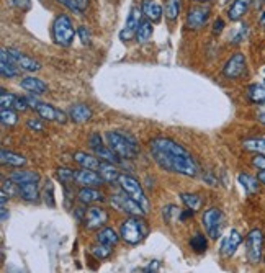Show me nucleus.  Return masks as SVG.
Returning a JSON list of instances; mask_svg holds the SVG:
<instances>
[{
	"label": "nucleus",
	"mask_w": 265,
	"mask_h": 273,
	"mask_svg": "<svg viewBox=\"0 0 265 273\" xmlns=\"http://www.w3.org/2000/svg\"><path fill=\"white\" fill-rule=\"evenodd\" d=\"M151 154L159 167L165 170L187 175V177L197 175V164L193 157L188 154L187 149L177 144L171 138H154L151 141Z\"/></svg>",
	"instance_id": "nucleus-1"
},
{
	"label": "nucleus",
	"mask_w": 265,
	"mask_h": 273,
	"mask_svg": "<svg viewBox=\"0 0 265 273\" xmlns=\"http://www.w3.org/2000/svg\"><path fill=\"white\" fill-rule=\"evenodd\" d=\"M107 143L111 151L117 154L120 159H135L138 155V143L135 138L125 136L121 133H110L107 134Z\"/></svg>",
	"instance_id": "nucleus-2"
},
{
	"label": "nucleus",
	"mask_w": 265,
	"mask_h": 273,
	"mask_svg": "<svg viewBox=\"0 0 265 273\" xmlns=\"http://www.w3.org/2000/svg\"><path fill=\"white\" fill-rule=\"evenodd\" d=\"M147 223L143 218H128L120 227V237L129 245H136L147 236Z\"/></svg>",
	"instance_id": "nucleus-3"
},
{
	"label": "nucleus",
	"mask_w": 265,
	"mask_h": 273,
	"mask_svg": "<svg viewBox=\"0 0 265 273\" xmlns=\"http://www.w3.org/2000/svg\"><path fill=\"white\" fill-rule=\"evenodd\" d=\"M52 40H54L56 45L63 46V48H69L72 45L74 36H75V31H74V26L72 22L67 15H59L58 18L52 23Z\"/></svg>",
	"instance_id": "nucleus-4"
},
{
	"label": "nucleus",
	"mask_w": 265,
	"mask_h": 273,
	"mask_svg": "<svg viewBox=\"0 0 265 273\" xmlns=\"http://www.w3.org/2000/svg\"><path fill=\"white\" fill-rule=\"evenodd\" d=\"M118 183L121 185L123 191H125L129 198L135 200L136 203H138L141 208H143L144 213H147V211H149V201H147V198H146V195H144L143 188H141V185L138 183V180H135L132 177H129V175H126V173H123L121 177H120V182H118Z\"/></svg>",
	"instance_id": "nucleus-5"
},
{
	"label": "nucleus",
	"mask_w": 265,
	"mask_h": 273,
	"mask_svg": "<svg viewBox=\"0 0 265 273\" xmlns=\"http://www.w3.org/2000/svg\"><path fill=\"white\" fill-rule=\"evenodd\" d=\"M203 226H205V231L211 239L213 241L219 239L221 234H223V227H224L223 211L218 208H211L205 211V215H203Z\"/></svg>",
	"instance_id": "nucleus-6"
},
{
	"label": "nucleus",
	"mask_w": 265,
	"mask_h": 273,
	"mask_svg": "<svg viewBox=\"0 0 265 273\" xmlns=\"http://www.w3.org/2000/svg\"><path fill=\"white\" fill-rule=\"evenodd\" d=\"M26 100L30 103V108H33L40 114V118L46 120V121H58L61 125H64L67 121V114L64 111H61L54 107H51L48 103H43L40 100H36L34 96H26Z\"/></svg>",
	"instance_id": "nucleus-7"
},
{
	"label": "nucleus",
	"mask_w": 265,
	"mask_h": 273,
	"mask_svg": "<svg viewBox=\"0 0 265 273\" xmlns=\"http://www.w3.org/2000/svg\"><path fill=\"white\" fill-rule=\"evenodd\" d=\"M262 249H263V234L260 229L255 227L245 237L247 260L251 263H259L262 260Z\"/></svg>",
	"instance_id": "nucleus-8"
},
{
	"label": "nucleus",
	"mask_w": 265,
	"mask_h": 273,
	"mask_svg": "<svg viewBox=\"0 0 265 273\" xmlns=\"http://www.w3.org/2000/svg\"><path fill=\"white\" fill-rule=\"evenodd\" d=\"M245 69H247V63H245V57L241 52H236L231 57L228 59V63L223 67V75L226 79H239L245 74Z\"/></svg>",
	"instance_id": "nucleus-9"
},
{
	"label": "nucleus",
	"mask_w": 265,
	"mask_h": 273,
	"mask_svg": "<svg viewBox=\"0 0 265 273\" xmlns=\"http://www.w3.org/2000/svg\"><path fill=\"white\" fill-rule=\"evenodd\" d=\"M88 144H90V147L93 149V152L99 155V159L102 162H108V164H113V165H117V164L121 162L120 157L115 154L110 147L103 146V141H102L100 134H92L90 141H88Z\"/></svg>",
	"instance_id": "nucleus-10"
},
{
	"label": "nucleus",
	"mask_w": 265,
	"mask_h": 273,
	"mask_svg": "<svg viewBox=\"0 0 265 273\" xmlns=\"http://www.w3.org/2000/svg\"><path fill=\"white\" fill-rule=\"evenodd\" d=\"M210 13V7H193L187 15V25L192 30H200L208 23Z\"/></svg>",
	"instance_id": "nucleus-11"
},
{
	"label": "nucleus",
	"mask_w": 265,
	"mask_h": 273,
	"mask_svg": "<svg viewBox=\"0 0 265 273\" xmlns=\"http://www.w3.org/2000/svg\"><path fill=\"white\" fill-rule=\"evenodd\" d=\"M139 20H141V10H139L138 7H132L129 15H128V20H126L125 28L121 30V34H120L121 41H129L132 36H136L138 28H139V25H141Z\"/></svg>",
	"instance_id": "nucleus-12"
},
{
	"label": "nucleus",
	"mask_w": 265,
	"mask_h": 273,
	"mask_svg": "<svg viewBox=\"0 0 265 273\" xmlns=\"http://www.w3.org/2000/svg\"><path fill=\"white\" fill-rule=\"evenodd\" d=\"M111 203L117 206V208H120V209H123V211H126V213L131 215V216L141 218V216L144 215L143 208H141L132 198H129L126 193H125V195H115V197L111 198Z\"/></svg>",
	"instance_id": "nucleus-13"
},
{
	"label": "nucleus",
	"mask_w": 265,
	"mask_h": 273,
	"mask_svg": "<svg viewBox=\"0 0 265 273\" xmlns=\"http://www.w3.org/2000/svg\"><path fill=\"white\" fill-rule=\"evenodd\" d=\"M108 221V213L100 206L88 208L85 213V226L87 229H99Z\"/></svg>",
	"instance_id": "nucleus-14"
},
{
	"label": "nucleus",
	"mask_w": 265,
	"mask_h": 273,
	"mask_svg": "<svg viewBox=\"0 0 265 273\" xmlns=\"http://www.w3.org/2000/svg\"><path fill=\"white\" fill-rule=\"evenodd\" d=\"M18 64L15 63V59L10 56V52L8 49H2L0 51V70H2V75L8 77V79H13L18 75Z\"/></svg>",
	"instance_id": "nucleus-15"
},
{
	"label": "nucleus",
	"mask_w": 265,
	"mask_h": 273,
	"mask_svg": "<svg viewBox=\"0 0 265 273\" xmlns=\"http://www.w3.org/2000/svg\"><path fill=\"white\" fill-rule=\"evenodd\" d=\"M241 242H242V236L237 232L236 229H233L223 241V244H221V255H223V257H231V255H234L236 250L239 249Z\"/></svg>",
	"instance_id": "nucleus-16"
},
{
	"label": "nucleus",
	"mask_w": 265,
	"mask_h": 273,
	"mask_svg": "<svg viewBox=\"0 0 265 273\" xmlns=\"http://www.w3.org/2000/svg\"><path fill=\"white\" fill-rule=\"evenodd\" d=\"M8 52H10V56L15 59V63L18 64L22 69L30 70V72H34V70H40L41 69V64L38 63L36 59L26 56V54H23V52L16 51V49H8Z\"/></svg>",
	"instance_id": "nucleus-17"
},
{
	"label": "nucleus",
	"mask_w": 265,
	"mask_h": 273,
	"mask_svg": "<svg viewBox=\"0 0 265 273\" xmlns=\"http://www.w3.org/2000/svg\"><path fill=\"white\" fill-rule=\"evenodd\" d=\"M69 118L72 120L77 125H82V123H87L92 118V110L84 103H75L69 108Z\"/></svg>",
	"instance_id": "nucleus-18"
},
{
	"label": "nucleus",
	"mask_w": 265,
	"mask_h": 273,
	"mask_svg": "<svg viewBox=\"0 0 265 273\" xmlns=\"http://www.w3.org/2000/svg\"><path fill=\"white\" fill-rule=\"evenodd\" d=\"M75 182L84 185V187H95V185H100L103 179L100 177V173H97L95 170L82 169L75 172Z\"/></svg>",
	"instance_id": "nucleus-19"
},
{
	"label": "nucleus",
	"mask_w": 265,
	"mask_h": 273,
	"mask_svg": "<svg viewBox=\"0 0 265 273\" xmlns=\"http://www.w3.org/2000/svg\"><path fill=\"white\" fill-rule=\"evenodd\" d=\"M251 7V0H234L228 10V16L231 22H239L242 16L247 13Z\"/></svg>",
	"instance_id": "nucleus-20"
},
{
	"label": "nucleus",
	"mask_w": 265,
	"mask_h": 273,
	"mask_svg": "<svg viewBox=\"0 0 265 273\" xmlns=\"http://www.w3.org/2000/svg\"><path fill=\"white\" fill-rule=\"evenodd\" d=\"M141 12L146 15L147 20L159 22L162 18V7L159 5L154 0H143V5H141Z\"/></svg>",
	"instance_id": "nucleus-21"
},
{
	"label": "nucleus",
	"mask_w": 265,
	"mask_h": 273,
	"mask_svg": "<svg viewBox=\"0 0 265 273\" xmlns=\"http://www.w3.org/2000/svg\"><path fill=\"white\" fill-rule=\"evenodd\" d=\"M74 161L77 164H81L82 169H88V170H99L100 165H102V161L97 159L95 155H90V154L82 152V151L74 154Z\"/></svg>",
	"instance_id": "nucleus-22"
},
{
	"label": "nucleus",
	"mask_w": 265,
	"mask_h": 273,
	"mask_svg": "<svg viewBox=\"0 0 265 273\" xmlns=\"http://www.w3.org/2000/svg\"><path fill=\"white\" fill-rule=\"evenodd\" d=\"M22 89L31 92L33 95H41L48 92V85L36 77H25L22 81Z\"/></svg>",
	"instance_id": "nucleus-23"
},
{
	"label": "nucleus",
	"mask_w": 265,
	"mask_h": 273,
	"mask_svg": "<svg viewBox=\"0 0 265 273\" xmlns=\"http://www.w3.org/2000/svg\"><path fill=\"white\" fill-rule=\"evenodd\" d=\"M16 185H26V183H38L40 182V175L36 172H28V170H13L8 175Z\"/></svg>",
	"instance_id": "nucleus-24"
},
{
	"label": "nucleus",
	"mask_w": 265,
	"mask_h": 273,
	"mask_svg": "<svg viewBox=\"0 0 265 273\" xmlns=\"http://www.w3.org/2000/svg\"><path fill=\"white\" fill-rule=\"evenodd\" d=\"M99 173L103 179V182H108V183H117V182H120V177H121V173L118 172L117 165L108 164V162H102Z\"/></svg>",
	"instance_id": "nucleus-25"
},
{
	"label": "nucleus",
	"mask_w": 265,
	"mask_h": 273,
	"mask_svg": "<svg viewBox=\"0 0 265 273\" xmlns=\"http://www.w3.org/2000/svg\"><path fill=\"white\" fill-rule=\"evenodd\" d=\"M18 195L25 200L30 201V203H36L40 200V188L38 183H26V185H20L18 187Z\"/></svg>",
	"instance_id": "nucleus-26"
},
{
	"label": "nucleus",
	"mask_w": 265,
	"mask_h": 273,
	"mask_svg": "<svg viewBox=\"0 0 265 273\" xmlns=\"http://www.w3.org/2000/svg\"><path fill=\"white\" fill-rule=\"evenodd\" d=\"M0 161H2V165H8V167H16V169H22V167L26 164V159L18 154H13L7 149H2L0 151Z\"/></svg>",
	"instance_id": "nucleus-27"
},
{
	"label": "nucleus",
	"mask_w": 265,
	"mask_h": 273,
	"mask_svg": "<svg viewBox=\"0 0 265 273\" xmlns=\"http://www.w3.org/2000/svg\"><path fill=\"white\" fill-rule=\"evenodd\" d=\"M247 99L252 103L265 105V85L262 84H251L247 87Z\"/></svg>",
	"instance_id": "nucleus-28"
},
{
	"label": "nucleus",
	"mask_w": 265,
	"mask_h": 273,
	"mask_svg": "<svg viewBox=\"0 0 265 273\" xmlns=\"http://www.w3.org/2000/svg\"><path fill=\"white\" fill-rule=\"evenodd\" d=\"M239 183L244 187L247 195H255V193L259 191V179L254 177L251 173H241L239 177H237Z\"/></svg>",
	"instance_id": "nucleus-29"
},
{
	"label": "nucleus",
	"mask_w": 265,
	"mask_h": 273,
	"mask_svg": "<svg viewBox=\"0 0 265 273\" xmlns=\"http://www.w3.org/2000/svg\"><path fill=\"white\" fill-rule=\"evenodd\" d=\"M247 152H255L259 155H265V138H251L242 143Z\"/></svg>",
	"instance_id": "nucleus-30"
},
{
	"label": "nucleus",
	"mask_w": 265,
	"mask_h": 273,
	"mask_svg": "<svg viewBox=\"0 0 265 273\" xmlns=\"http://www.w3.org/2000/svg\"><path fill=\"white\" fill-rule=\"evenodd\" d=\"M79 200L82 201V203H95V201H103L105 197L99 190L90 188V187H84L81 191H79Z\"/></svg>",
	"instance_id": "nucleus-31"
},
{
	"label": "nucleus",
	"mask_w": 265,
	"mask_h": 273,
	"mask_svg": "<svg viewBox=\"0 0 265 273\" xmlns=\"http://www.w3.org/2000/svg\"><path fill=\"white\" fill-rule=\"evenodd\" d=\"M118 239H120V236L110 227L102 229V231L99 232V236H97V241H99V244L107 245V247H113V245L118 242Z\"/></svg>",
	"instance_id": "nucleus-32"
},
{
	"label": "nucleus",
	"mask_w": 265,
	"mask_h": 273,
	"mask_svg": "<svg viewBox=\"0 0 265 273\" xmlns=\"http://www.w3.org/2000/svg\"><path fill=\"white\" fill-rule=\"evenodd\" d=\"M0 121H2L4 126H15L16 123H18V114H16V110L2 108V111H0Z\"/></svg>",
	"instance_id": "nucleus-33"
},
{
	"label": "nucleus",
	"mask_w": 265,
	"mask_h": 273,
	"mask_svg": "<svg viewBox=\"0 0 265 273\" xmlns=\"http://www.w3.org/2000/svg\"><path fill=\"white\" fill-rule=\"evenodd\" d=\"M153 36V25L149 20H143L138 28V33H136V40L139 43H146L149 38Z\"/></svg>",
	"instance_id": "nucleus-34"
},
{
	"label": "nucleus",
	"mask_w": 265,
	"mask_h": 273,
	"mask_svg": "<svg viewBox=\"0 0 265 273\" xmlns=\"http://www.w3.org/2000/svg\"><path fill=\"white\" fill-rule=\"evenodd\" d=\"M180 198H182L183 203L187 205L192 211H198L201 208V205H203L201 197L195 195V193H182Z\"/></svg>",
	"instance_id": "nucleus-35"
},
{
	"label": "nucleus",
	"mask_w": 265,
	"mask_h": 273,
	"mask_svg": "<svg viewBox=\"0 0 265 273\" xmlns=\"http://www.w3.org/2000/svg\"><path fill=\"white\" fill-rule=\"evenodd\" d=\"M182 0H165V16L169 20H177V16L180 13Z\"/></svg>",
	"instance_id": "nucleus-36"
},
{
	"label": "nucleus",
	"mask_w": 265,
	"mask_h": 273,
	"mask_svg": "<svg viewBox=\"0 0 265 273\" xmlns=\"http://www.w3.org/2000/svg\"><path fill=\"white\" fill-rule=\"evenodd\" d=\"M190 245L193 247V250H197V252H205L206 250V239L203 237L201 234H197L193 239L190 241Z\"/></svg>",
	"instance_id": "nucleus-37"
},
{
	"label": "nucleus",
	"mask_w": 265,
	"mask_h": 273,
	"mask_svg": "<svg viewBox=\"0 0 265 273\" xmlns=\"http://www.w3.org/2000/svg\"><path fill=\"white\" fill-rule=\"evenodd\" d=\"M58 179L61 183H69L75 180V172L69 170V169H59L58 170Z\"/></svg>",
	"instance_id": "nucleus-38"
},
{
	"label": "nucleus",
	"mask_w": 265,
	"mask_h": 273,
	"mask_svg": "<svg viewBox=\"0 0 265 273\" xmlns=\"http://www.w3.org/2000/svg\"><path fill=\"white\" fill-rule=\"evenodd\" d=\"M16 102V96L12 93H7L5 90H2V99H0V105L2 108H13Z\"/></svg>",
	"instance_id": "nucleus-39"
},
{
	"label": "nucleus",
	"mask_w": 265,
	"mask_h": 273,
	"mask_svg": "<svg viewBox=\"0 0 265 273\" xmlns=\"http://www.w3.org/2000/svg\"><path fill=\"white\" fill-rule=\"evenodd\" d=\"M110 249L111 247H107V245L99 244V245H95V247H92V254L95 255L97 259H105V257H108V255H110Z\"/></svg>",
	"instance_id": "nucleus-40"
},
{
	"label": "nucleus",
	"mask_w": 265,
	"mask_h": 273,
	"mask_svg": "<svg viewBox=\"0 0 265 273\" xmlns=\"http://www.w3.org/2000/svg\"><path fill=\"white\" fill-rule=\"evenodd\" d=\"M28 108H30V103H28V100H26V96H16L13 110H16V111H28Z\"/></svg>",
	"instance_id": "nucleus-41"
},
{
	"label": "nucleus",
	"mask_w": 265,
	"mask_h": 273,
	"mask_svg": "<svg viewBox=\"0 0 265 273\" xmlns=\"http://www.w3.org/2000/svg\"><path fill=\"white\" fill-rule=\"evenodd\" d=\"M15 187H18V185H16L12 179H2V188H4V191L5 193H8V195H15Z\"/></svg>",
	"instance_id": "nucleus-42"
},
{
	"label": "nucleus",
	"mask_w": 265,
	"mask_h": 273,
	"mask_svg": "<svg viewBox=\"0 0 265 273\" xmlns=\"http://www.w3.org/2000/svg\"><path fill=\"white\" fill-rule=\"evenodd\" d=\"M77 34H79V38H81L82 41V45H90V33H88V30L85 28V26H81V28L77 30Z\"/></svg>",
	"instance_id": "nucleus-43"
},
{
	"label": "nucleus",
	"mask_w": 265,
	"mask_h": 273,
	"mask_svg": "<svg viewBox=\"0 0 265 273\" xmlns=\"http://www.w3.org/2000/svg\"><path fill=\"white\" fill-rule=\"evenodd\" d=\"M59 2L64 4V5L69 8V10H72V12H75V13H81V12H82L81 8H79V5H77L75 0H59Z\"/></svg>",
	"instance_id": "nucleus-44"
},
{
	"label": "nucleus",
	"mask_w": 265,
	"mask_h": 273,
	"mask_svg": "<svg viewBox=\"0 0 265 273\" xmlns=\"http://www.w3.org/2000/svg\"><path fill=\"white\" fill-rule=\"evenodd\" d=\"M252 165L259 170H265V155H257L252 159Z\"/></svg>",
	"instance_id": "nucleus-45"
},
{
	"label": "nucleus",
	"mask_w": 265,
	"mask_h": 273,
	"mask_svg": "<svg viewBox=\"0 0 265 273\" xmlns=\"http://www.w3.org/2000/svg\"><path fill=\"white\" fill-rule=\"evenodd\" d=\"M28 128L30 129H34V131H43L44 129V125L41 121H38V120H30L28 121Z\"/></svg>",
	"instance_id": "nucleus-46"
},
{
	"label": "nucleus",
	"mask_w": 265,
	"mask_h": 273,
	"mask_svg": "<svg viewBox=\"0 0 265 273\" xmlns=\"http://www.w3.org/2000/svg\"><path fill=\"white\" fill-rule=\"evenodd\" d=\"M223 28H224V22L221 20V18H218V20L215 22V25H213V33L218 34V33L223 31Z\"/></svg>",
	"instance_id": "nucleus-47"
},
{
	"label": "nucleus",
	"mask_w": 265,
	"mask_h": 273,
	"mask_svg": "<svg viewBox=\"0 0 265 273\" xmlns=\"http://www.w3.org/2000/svg\"><path fill=\"white\" fill-rule=\"evenodd\" d=\"M257 120L265 126V105H260L259 110H257Z\"/></svg>",
	"instance_id": "nucleus-48"
},
{
	"label": "nucleus",
	"mask_w": 265,
	"mask_h": 273,
	"mask_svg": "<svg viewBox=\"0 0 265 273\" xmlns=\"http://www.w3.org/2000/svg\"><path fill=\"white\" fill-rule=\"evenodd\" d=\"M75 2H77V5H79L81 10H85L87 5H88V0H75Z\"/></svg>",
	"instance_id": "nucleus-49"
},
{
	"label": "nucleus",
	"mask_w": 265,
	"mask_h": 273,
	"mask_svg": "<svg viewBox=\"0 0 265 273\" xmlns=\"http://www.w3.org/2000/svg\"><path fill=\"white\" fill-rule=\"evenodd\" d=\"M22 4L28 5V0H10V5H22Z\"/></svg>",
	"instance_id": "nucleus-50"
},
{
	"label": "nucleus",
	"mask_w": 265,
	"mask_h": 273,
	"mask_svg": "<svg viewBox=\"0 0 265 273\" xmlns=\"http://www.w3.org/2000/svg\"><path fill=\"white\" fill-rule=\"evenodd\" d=\"M257 179H259V182H262V183L265 185V170H259Z\"/></svg>",
	"instance_id": "nucleus-51"
},
{
	"label": "nucleus",
	"mask_w": 265,
	"mask_h": 273,
	"mask_svg": "<svg viewBox=\"0 0 265 273\" xmlns=\"http://www.w3.org/2000/svg\"><path fill=\"white\" fill-rule=\"evenodd\" d=\"M190 216H193V211H192V209H190V211H185V213H182L180 219H187V218H190Z\"/></svg>",
	"instance_id": "nucleus-52"
},
{
	"label": "nucleus",
	"mask_w": 265,
	"mask_h": 273,
	"mask_svg": "<svg viewBox=\"0 0 265 273\" xmlns=\"http://www.w3.org/2000/svg\"><path fill=\"white\" fill-rule=\"evenodd\" d=\"M7 216H8L7 209H5V206H2V221H5V219H7Z\"/></svg>",
	"instance_id": "nucleus-53"
},
{
	"label": "nucleus",
	"mask_w": 265,
	"mask_h": 273,
	"mask_svg": "<svg viewBox=\"0 0 265 273\" xmlns=\"http://www.w3.org/2000/svg\"><path fill=\"white\" fill-rule=\"evenodd\" d=\"M260 26L265 30V12L262 13V16H260Z\"/></svg>",
	"instance_id": "nucleus-54"
},
{
	"label": "nucleus",
	"mask_w": 265,
	"mask_h": 273,
	"mask_svg": "<svg viewBox=\"0 0 265 273\" xmlns=\"http://www.w3.org/2000/svg\"><path fill=\"white\" fill-rule=\"evenodd\" d=\"M5 203H7V193L2 190V206H5Z\"/></svg>",
	"instance_id": "nucleus-55"
},
{
	"label": "nucleus",
	"mask_w": 265,
	"mask_h": 273,
	"mask_svg": "<svg viewBox=\"0 0 265 273\" xmlns=\"http://www.w3.org/2000/svg\"><path fill=\"white\" fill-rule=\"evenodd\" d=\"M195 2H200V4H206V2H210V0H195Z\"/></svg>",
	"instance_id": "nucleus-56"
}]
</instances>
